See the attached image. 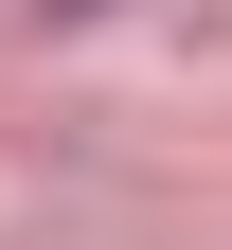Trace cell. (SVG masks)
<instances>
[{
	"label": "cell",
	"instance_id": "1",
	"mask_svg": "<svg viewBox=\"0 0 232 250\" xmlns=\"http://www.w3.org/2000/svg\"><path fill=\"white\" fill-rule=\"evenodd\" d=\"M54 18H89V0H54Z\"/></svg>",
	"mask_w": 232,
	"mask_h": 250
}]
</instances>
